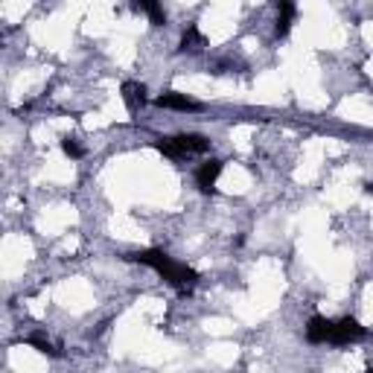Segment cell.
Segmentation results:
<instances>
[{
	"label": "cell",
	"instance_id": "obj_1",
	"mask_svg": "<svg viewBox=\"0 0 373 373\" xmlns=\"http://www.w3.org/2000/svg\"><path fill=\"white\" fill-rule=\"evenodd\" d=\"M132 263H140V266H149L152 271H158L172 289H178V295H190L192 286L199 283V271L190 268L187 263H175V259L158 248H149V251H135L128 254Z\"/></svg>",
	"mask_w": 373,
	"mask_h": 373
},
{
	"label": "cell",
	"instance_id": "obj_2",
	"mask_svg": "<svg viewBox=\"0 0 373 373\" xmlns=\"http://www.w3.org/2000/svg\"><path fill=\"white\" fill-rule=\"evenodd\" d=\"M155 149L169 158V160H187L192 155H207L210 140L201 135H175V137H160L155 140Z\"/></svg>",
	"mask_w": 373,
	"mask_h": 373
},
{
	"label": "cell",
	"instance_id": "obj_3",
	"mask_svg": "<svg viewBox=\"0 0 373 373\" xmlns=\"http://www.w3.org/2000/svg\"><path fill=\"white\" fill-rule=\"evenodd\" d=\"M367 335V330L362 327L356 318H342V321H333V335H330V344H338V347H344V344H353V342H362V338Z\"/></svg>",
	"mask_w": 373,
	"mask_h": 373
},
{
	"label": "cell",
	"instance_id": "obj_4",
	"mask_svg": "<svg viewBox=\"0 0 373 373\" xmlns=\"http://www.w3.org/2000/svg\"><path fill=\"white\" fill-rule=\"evenodd\" d=\"M222 169H224V164L219 158H207L204 164L196 169V187L201 192H216V181H219Z\"/></svg>",
	"mask_w": 373,
	"mask_h": 373
},
{
	"label": "cell",
	"instance_id": "obj_5",
	"mask_svg": "<svg viewBox=\"0 0 373 373\" xmlns=\"http://www.w3.org/2000/svg\"><path fill=\"white\" fill-rule=\"evenodd\" d=\"M158 108H169V111H184V114H196V111H201L204 105L190 100L187 93H178V91H169V93H160L155 100Z\"/></svg>",
	"mask_w": 373,
	"mask_h": 373
},
{
	"label": "cell",
	"instance_id": "obj_6",
	"mask_svg": "<svg viewBox=\"0 0 373 373\" xmlns=\"http://www.w3.org/2000/svg\"><path fill=\"white\" fill-rule=\"evenodd\" d=\"M274 6H277V24H274V36L286 38L289 32H291V24H295L298 6H295V0H274Z\"/></svg>",
	"mask_w": 373,
	"mask_h": 373
},
{
	"label": "cell",
	"instance_id": "obj_7",
	"mask_svg": "<svg viewBox=\"0 0 373 373\" xmlns=\"http://www.w3.org/2000/svg\"><path fill=\"white\" fill-rule=\"evenodd\" d=\"M333 335V321L323 315H312L310 323H306V342L310 344H327Z\"/></svg>",
	"mask_w": 373,
	"mask_h": 373
},
{
	"label": "cell",
	"instance_id": "obj_8",
	"mask_svg": "<svg viewBox=\"0 0 373 373\" xmlns=\"http://www.w3.org/2000/svg\"><path fill=\"white\" fill-rule=\"evenodd\" d=\"M120 93H123V102H125V108H128V114H137V111L146 105V85H140V82H123V88H120Z\"/></svg>",
	"mask_w": 373,
	"mask_h": 373
},
{
	"label": "cell",
	"instance_id": "obj_9",
	"mask_svg": "<svg viewBox=\"0 0 373 373\" xmlns=\"http://www.w3.org/2000/svg\"><path fill=\"white\" fill-rule=\"evenodd\" d=\"M132 9L143 12L152 26H167V12L160 6V0H132Z\"/></svg>",
	"mask_w": 373,
	"mask_h": 373
},
{
	"label": "cell",
	"instance_id": "obj_10",
	"mask_svg": "<svg viewBox=\"0 0 373 373\" xmlns=\"http://www.w3.org/2000/svg\"><path fill=\"white\" fill-rule=\"evenodd\" d=\"M204 47H207V38L201 36L199 26H187L181 32V44H178L181 53H199V50H204Z\"/></svg>",
	"mask_w": 373,
	"mask_h": 373
},
{
	"label": "cell",
	"instance_id": "obj_11",
	"mask_svg": "<svg viewBox=\"0 0 373 373\" xmlns=\"http://www.w3.org/2000/svg\"><path fill=\"white\" fill-rule=\"evenodd\" d=\"M26 344H32L41 356H50V359H59V356H61V353H59L50 342H47V338H41V335H29V338H26Z\"/></svg>",
	"mask_w": 373,
	"mask_h": 373
},
{
	"label": "cell",
	"instance_id": "obj_12",
	"mask_svg": "<svg viewBox=\"0 0 373 373\" xmlns=\"http://www.w3.org/2000/svg\"><path fill=\"white\" fill-rule=\"evenodd\" d=\"M61 152L68 155V158H73V160H79V158L85 155V149H82V146H79L76 140H70V137H64V140H61Z\"/></svg>",
	"mask_w": 373,
	"mask_h": 373
},
{
	"label": "cell",
	"instance_id": "obj_13",
	"mask_svg": "<svg viewBox=\"0 0 373 373\" xmlns=\"http://www.w3.org/2000/svg\"><path fill=\"white\" fill-rule=\"evenodd\" d=\"M365 190H367V192H370V196H373V181H370V184H367V187H365Z\"/></svg>",
	"mask_w": 373,
	"mask_h": 373
}]
</instances>
